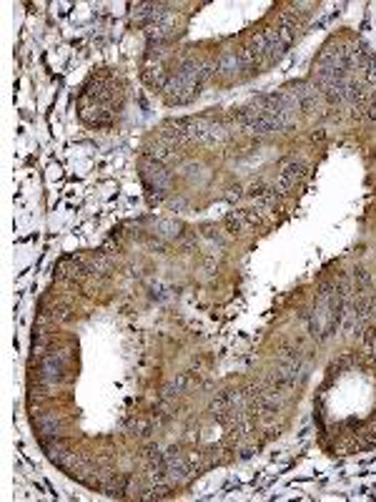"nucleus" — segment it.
Masks as SVG:
<instances>
[{
    "label": "nucleus",
    "instance_id": "nucleus-1",
    "mask_svg": "<svg viewBox=\"0 0 376 502\" xmlns=\"http://www.w3.org/2000/svg\"><path fill=\"white\" fill-rule=\"evenodd\" d=\"M301 176H304V163H298V161L286 163V166L281 169V174H279V186H276V191H291Z\"/></svg>",
    "mask_w": 376,
    "mask_h": 502
}]
</instances>
